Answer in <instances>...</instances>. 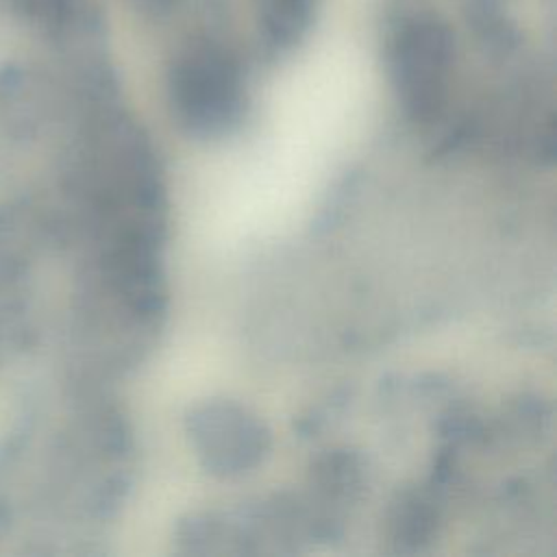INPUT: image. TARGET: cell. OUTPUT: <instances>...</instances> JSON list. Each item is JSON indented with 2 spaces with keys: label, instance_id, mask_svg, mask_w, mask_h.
Returning <instances> with one entry per match:
<instances>
[{
  "label": "cell",
  "instance_id": "cell-3",
  "mask_svg": "<svg viewBox=\"0 0 557 557\" xmlns=\"http://www.w3.org/2000/svg\"><path fill=\"white\" fill-rule=\"evenodd\" d=\"M194 437L207 466L231 474L250 468L263 453L259 424L235 407L213 405L194 418Z\"/></svg>",
  "mask_w": 557,
  "mask_h": 557
},
{
  "label": "cell",
  "instance_id": "cell-1",
  "mask_svg": "<svg viewBox=\"0 0 557 557\" xmlns=\"http://www.w3.org/2000/svg\"><path fill=\"white\" fill-rule=\"evenodd\" d=\"M170 96L176 115L191 131H222L242 111L239 67L218 48H196L176 61Z\"/></svg>",
  "mask_w": 557,
  "mask_h": 557
},
{
  "label": "cell",
  "instance_id": "cell-2",
  "mask_svg": "<svg viewBox=\"0 0 557 557\" xmlns=\"http://www.w3.org/2000/svg\"><path fill=\"white\" fill-rule=\"evenodd\" d=\"M453 59L448 28L426 15L407 17L392 35L389 72L398 96L416 117L431 115L444 98Z\"/></svg>",
  "mask_w": 557,
  "mask_h": 557
},
{
  "label": "cell",
  "instance_id": "cell-4",
  "mask_svg": "<svg viewBox=\"0 0 557 557\" xmlns=\"http://www.w3.org/2000/svg\"><path fill=\"white\" fill-rule=\"evenodd\" d=\"M313 0H270L268 28L276 44H289L307 26Z\"/></svg>",
  "mask_w": 557,
  "mask_h": 557
}]
</instances>
